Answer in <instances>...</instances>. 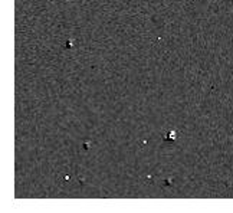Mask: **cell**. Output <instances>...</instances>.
<instances>
[{"instance_id":"1","label":"cell","mask_w":233,"mask_h":213,"mask_svg":"<svg viewBox=\"0 0 233 213\" xmlns=\"http://www.w3.org/2000/svg\"><path fill=\"white\" fill-rule=\"evenodd\" d=\"M177 131L174 130H169V133H165L164 134V140H167V141H174V140L177 138Z\"/></svg>"}]
</instances>
